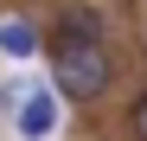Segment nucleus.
I'll return each mask as SVG.
<instances>
[{"instance_id":"obj_1","label":"nucleus","mask_w":147,"mask_h":141,"mask_svg":"<svg viewBox=\"0 0 147 141\" xmlns=\"http://www.w3.org/2000/svg\"><path fill=\"white\" fill-rule=\"evenodd\" d=\"M45 58H51V96L96 109L121 83V58L109 39H45Z\"/></svg>"},{"instance_id":"obj_2","label":"nucleus","mask_w":147,"mask_h":141,"mask_svg":"<svg viewBox=\"0 0 147 141\" xmlns=\"http://www.w3.org/2000/svg\"><path fill=\"white\" fill-rule=\"evenodd\" d=\"M0 103L13 109V128L26 141H51L58 135V96H51V83H7Z\"/></svg>"},{"instance_id":"obj_3","label":"nucleus","mask_w":147,"mask_h":141,"mask_svg":"<svg viewBox=\"0 0 147 141\" xmlns=\"http://www.w3.org/2000/svg\"><path fill=\"white\" fill-rule=\"evenodd\" d=\"M45 39H109V26H102V13L96 7H77V0H70V7L51 19V32Z\"/></svg>"},{"instance_id":"obj_4","label":"nucleus","mask_w":147,"mask_h":141,"mask_svg":"<svg viewBox=\"0 0 147 141\" xmlns=\"http://www.w3.org/2000/svg\"><path fill=\"white\" fill-rule=\"evenodd\" d=\"M45 52V26H32V19H0V58H32Z\"/></svg>"},{"instance_id":"obj_5","label":"nucleus","mask_w":147,"mask_h":141,"mask_svg":"<svg viewBox=\"0 0 147 141\" xmlns=\"http://www.w3.org/2000/svg\"><path fill=\"white\" fill-rule=\"evenodd\" d=\"M121 135H128V141H147V83L128 96V109H121Z\"/></svg>"}]
</instances>
